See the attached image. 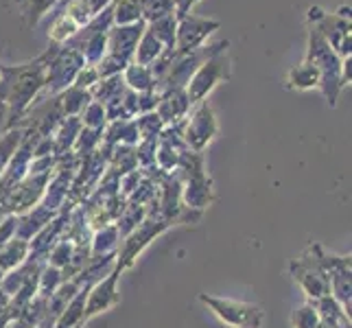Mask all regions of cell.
Listing matches in <instances>:
<instances>
[{"instance_id":"obj_17","label":"cell","mask_w":352,"mask_h":328,"mask_svg":"<svg viewBox=\"0 0 352 328\" xmlns=\"http://www.w3.org/2000/svg\"><path fill=\"white\" fill-rule=\"evenodd\" d=\"M101 81V77H99V70H96V66L94 64H83L81 68H79V72L75 75V86L77 88H81V90H86V88H90V86H94V83H99Z\"/></svg>"},{"instance_id":"obj_13","label":"cell","mask_w":352,"mask_h":328,"mask_svg":"<svg viewBox=\"0 0 352 328\" xmlns=\"http://www.w3.org/2000/svg\"><path fill=\"white\" fill-rule=\"evenodd\" d=\"M214 118H212V112H210V107H201L199 112L195 114V118H192V125H190V136L192 140H195V144L199 147V144H204L206 140L210 138V133L214 131Z\"/></svg>"},{"instance_id":"obj_11","label":"cell","mask_w":352,"mask_h":328,"mask_svg":"<svg viewBox=\"0 0 352 328\" xmlns=\"http://www.w3.org/2000/svg\"><path fill=\"white\" fill-rule=\"evenodd\" d=\"M112 20L116 27H125V24H136L142 20L140 0H114L112 3Z\"/></svg>"},{"instance_id":"obj_3","label":"cell","mask_w":352,"mask_h":328,"mask_svg":"<svg viewBox=\"0 0 352 328\" xmlns=\"http://www.w3.org/2000/svg\"><path fill=\"white\" fill-rule=\"evenodd\" d=\"M110 3L112 0H66L48 27V40L51 44H66Z\"/></svg>"},{"instance_id":"obj_7","label":"cell","mask_w":352,"mask_h":328,"mask_svg":"<svg viewBox=\"0 0 352 328\" xmlns=\"http://www.w3.org/2000/svg\"><path fill=\"white\" fill-rule=\"evenodd\" d=\"M219 29H221L219 20L201 18L195 14L179 16L177 29H175V55H186L206 46V40Z\"/></svg>"},{"instance_id":"obj_16","label":"cell","mask_w":352,"mask_h":328,"mask_svg":"<svg viewBox=\"0 0 352 328\" xmlns=\"http://www.w3.org/2000/svg\"><path fill=\"white\" fill-rule=\"evenodd\" d=\"M140 11H142V20L149 24L153 20L173 16L175 3L173 0H140Z\"/></svg>"},{"instance_id":"obj_14","label":"cell","mask_w":352,"mask_h":328,"mask_svg":"<svg viewBox=\"0 0 352 328\" xmlns=\"http://www.w3.org/2000/svg\"><path fill=\"white\" fill-rule=\"evenodd\" d=\"M59 3H62V0H22L20 7H22V18L27 22V27L33 29L35 24Z\"/></svg>"},{"instance_id":"obj_10","label":"cell","mask_w":352,"mask_h":328,"mask_svg":"<svg viewBox=\"0 0 352 328\" xmlns=\"http://www.w3.org/2000/svg\"><path fill=\"white\" fill-rule=\"evenodd\" d=\"M287 88L291 90H311L320 88V72L309 59H305L302 64L294 66L287 72Z\"/></svg>"},{"instance_id":"obj_19","label":"cell","mask_w":352,"mask_h":328,"mask_svg":"<svg viewBox=\"0 0 352 328\" xmlns=\"http://www.w3.org/2000/svg\"><path fill=\"white\" fill-rule=\"evenodd\" d=\"M5 118H7V105H5L3 101H0V127H3Z\"/></svg>"},{"instance_id":"obj_4","label":"cell","mask_w":352,"mask_h":328,"mask_svg":"<svg viewBox=\"0 0 352 328\" xmlns=\"http://www.w3.org/2000/svg\"><path fill=\"white\" fill-rule=\"evenodd\" d=\"M307 20H309V27H315L322 38L331 44L333 51L342 57L348 59L352 57V24L346 18H339L335 11L329 14L320 7H311L307 11Z\"/></svg>"},{"instance_id":"obj_18","label":"cell","mask_w":352,"mask_h":328,"mask_svg":"<svg viewBox=\"0 0 352 328\" xmlns=\"http://www.w3.org/2000/svg\"><path fill=\"white\" fill-rule=\"evenodd\" d=\"M173 3H175V16L179 18V16L190 14V9L195 7L199 0H173Z\"/></svg>"},{"instance_id":"obj_15","label":"cell","mask_w":352,"mask_h":328,"mask_svg":"<svg viewBox=\"0 0 352 328\" xmlns=\"http://www.w3.org/2000/svg\"><path fill=\"white\" fill-rule=\"evenodd\" d=\"M123 72H125V81H127L129 88L138 90V92H147L153 88L155 79H153V72L149 66H138V64L131 62Z\"/></svg>"},{"instance_id":"obj_20","label":"cell","mask_w":352,"mask_h":328,"mask_svg":"<svg viewBox=\"0 0 352 328\" xmlns=\"http://www.w3.org/2000/svg\"><path fill=\"white\" fill-rule=\"evenodd\" d=\"M16 3H18V5H20V3H22V0H16Z\"/></svg>"},{"instance_id":"obj_12","label":"cell","mask_w":352,"mask_h":328,"mask_svg":"<svg viewBox=\"0 0 352 328\" xmlns=\"http://www.w3.org/2000/svg\"><path fill=\"white\" fill-rule=\"evenodd\" d=\"M175 29H177V16H166L160 20H153L147 24V31H151L168 51H175Z\"/></svg>"},{"instance_id":"obj_2","label":"cell","mask_w":352,"mask_h":328,"mask_svg":"<svg viewBox=\"0 0 352 328\" xmlns=\"http://www.w3.org/2000/svg\"><path fill=\"white\" fill-rule=\"evenodd\" d=\"M309 62L318 68L320 72V88L329 99V105L337 103V94L344 88V79H342V64L344 59L339 57L331 44L322 38V33L309 27V42H307V57Z\"/></svg>"},{"instance_id":"obj_9","label":"cell","mask_w":352,"mask_h":328,"mask_svg":"<svg viewBox=\"0 0 352 328\" xmlns=\"http://www.w3.org/2000/svg\"><path fill=\"white\" fill-rule=\"evenodd\" d=\"M166 51H168V48L160 40H157L151 31L144 29L142 38L138 40L136 53H133V64H138V66H153Z\"/></svg>"},{"instance_id":"obj_5","label":"cell","mask_w":352,"mask_h":328,"mask_svg":"<svg viewBox=\"0 0 352 328\" xmlns=\"http://www.w3.org/2000/svg\"><path fill=\"white\" fill-rule=\"evenodd\" d=\"M228 46H221L219 51L212 53L206 62L195 70V75L188 79V88L186 96L188 103H197L201 101L206 94L212 92L217 83H221L223 79L230 77V57H228Z\"/></svg>"},{"instance_id":"obj_1","label":"cell","mask_w":352,"mask_h":328,"mask_svg":"<svg viewBox=\"0 0 352 328\" xmlns=\"http://www.w3.org/2000/svg\"><path fill=\"white\" fill-rule=\"evenodd\" d=\"M46 86V57L40 55L27 64L0 66V101L11 112H22L35 94Z\"/></svg>"},{"instance_id":"obj_8","label":"cell","mask_w":352,"mask_h":328,"mask_svg":"<svg viewBox=\"0 0 352 328\" xmlns=\"http://www.w3.org/2000/svg\"><path fill=\"white\" fill-rule=\"evenodd\" d=\"M147 22L140 20L136 24H125V27H114L107 31V44H105V55H112L125 64L133 62V53H136L138 40L142 38Z\"/></svg>"},{"instance_id":"obj_6","label":"cell","mask_w":352,"mask_h":328,"mask_svg":"<svg viewBox=\"0 0 352 328\" xmlns=\"http://www.w3.org/2000/svg\"><path fill=\"white\" fill-rule=\"evenodd\" d=\"M46 57V86L53 90L66 88L70 81H75L79 68L86 64V59L79 51L68 44H53L44 53Z\"/></svg>"}]
</instances>
